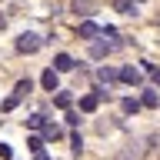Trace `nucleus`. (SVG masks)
<instances>
[{
    "instance_id": "6",
    "label": "nucleus",
    "mask_w": 160,
    "mask_h": 160,
    "mask_svg": "<svg viewBox=\"0 0 160 160\" xmlns=\"http://www.w3.org/2000/svg\"><path fill=\"white\" fill-rule=\"evenodd\" d=\"M70 10H73L77 17H90V13L97 10V3H93V0H70Z\"/></svg>"
},
{
    "instance_id": "23",
    "label": "nucleus",
    "mask_w": 160,
    "mask_h": 160,
    "mask_svg": "<svg viewBox=\"0 0 160 160\" xmlns=\"http://www.w3.org/2000/svg\"><path fill=\"white\" fill-rule=\"evenodd\" d=\"M150 77H153V83L160 87V67H153V70H150Z\"/></svg>"
},
{
    "instance_id": "2",
    "label": "nucleus",
    "mask_w": 160,
    "mask_h": 160,
    "mask_svg": "<svg viewBox=\"0 0 160 160\" xmlns=\"http://www.w3.org/2000/svg\"><path fill=\"white\" fill-rule=\"evenodd\" d=\"M40 47H43V40H40L37 33H30V30L17 37V53H37Z\"/></svg>"
},
{
    "instance_id": "10",
    "label": "nucleus",
    "mask_w": 160,
    "mask_h": 160,
    "mask_svg": "<svg viewBox=\"0 0 160 160\" xmlns=\"http://www.w3.org/2000/svg\"><path fill=\"white\" fill-rule=\"evenodd\" d=\"M113 10L123 13V17H133V13H137V3H133V0H113Z\"/></svg>"
},
{
    "instance_id": "14",
    "label": "nucleus",
    "mask_w": 160,
    "mask_h": 160,
    "mask_svg": "<svg viewBox=\"0 0 160 160\" xmlns=\"http://www.w3.org/2000/svg\"><path fill=\"white\" fill-rule=\"evenodd\" d=\"M60 137H63V130L57 123H43V140H60Z\"/></svg>"
},
{
    "instance_id": "21",
    "label": "nucleus",
    "mask_w": 160,
    "mask_h": 160,
    "mask_svg": "<svg viewBox=\"0 0 160 160\" xmlns=\"http://www.w3.org/2000/svg\"><path fill=\"white\" fill-rule=\"evenodd\" d=\"M0 160H13V147L10 143H0Z\"/></svg>"
},
{
    "instance_id": "20",
    "label": "nucleus",
    "mask_w": 160,
    "mask_h": 160,
    "mask_svg": "<svg viewBox=\"0 0 160 160\" xmlns=\"http://www.w3.org/2000/svg\"><path fill=\"white\" fill-rule=\"evenodd\" d=\"M17 103H20V97L13 93V97H7V100H3V107H0V110H3V113H10V110H17Z\"/></svg>"
},
{
    "instance_id": "15",
    "label": "nucleus",
    "mask_w": 160,
    "mask_h": 160,
    "mask_svg": "<svg viewBox=\"0 0 160 160\" xmlns=\"http://www.w3.org/2000/svg\"><path fill=\"white\" fill-rule=\"evenodd\" d=\"M30 90H33V83H30V80H20L17 87H13V93H17V97L23 100V97H27V93H30Z\"/></svg>"
},
{
    "instance_id": "16",
    "label": "nucleus",
    "mask_w": 160,
    "mask_h": 160,
    "mask_svg": "<svg viewBox=\"0 0 160 160\" xmlns=\"http://www.w3.org/2000/svg\"><path fill=\"white\" fill-rule=\"evenodd\" d=\"M53 103H57V107H63V110H67V107H70V103H73V97H70L67 90H60L57 97H53Z\"/></svg>"
},
{
    "instance_id": "18",
    "label": "nucleus",
    "mask_w": 160,
    "mask_h": 160,
    "mask_svg": "<svg viewBox=\"0 0 160 160\" xmlns=\"http://www.w3.org/2000/svg\"><path fill=\"white\" fill-rule=\"evenodd\" d=\"M43 123H47V120H43V113H33V117L27 120V127H30V130H43Z\"/></svg>"
},
{
    "instance_id": "17",
    "label": "nucleus",
    "mask_w": 160,
    "mask_h": 160,
    "mask_svg": "<svg viewBox=\"0 0 160 160\" xmlns=\"http://www.w3.org/2000/svg\"><path fill=\"white\" fill-rule=\"evenodd\" d=\"M70 150H73V153H80V150H83V137H80L77 130L70 133Z\"/></svg>"
},
{
    "instance_id": "12",
    "label": "nucleus",
    "mask_w": 160,
    "mask_h": 160,
    "mask_svg": "<svg viewBox=\"0 0 160 160\" xmlns=\"http://www.w3.org/2000/svg\"><path fill=\"white\" fill-rule=\"evenodd\" d=\"M140 103H143V107H160V97H157V90H143V97H140Z\"/></svg>"
},
{
    "instance_id": "13",
    "label": "nucleus",
    "mask_w": 160,
    "mask_h": 160,
    "mask_svg": "<svg viewBox=\"0 0 160 160\" xmlns=\"http://www.w3.org/2000/svg\"><path fill=\"white\" fill-rule=\"evenodd\" d=\"M120 107H123V113H137L143 103H140L137 97H123V100H120Z\"/></svg>"
},
{
    "instance_id": "8",
    "label": "nucleus",
    "mask_w": 160,
    "mask_h": 160,
    "mask_svg": "<svg viewBox=\"0 0 160 160\" xmlns=\"http://www.w3.org/2000/svg\"><path fill=\"white\" fill-rule=\"evenodd\" d=\"M40 83H43V90H50V93H53V90L60 87V73H57L53 67H50V70H43V77H40Z\"/></svg>"
},
{
    "instance_id": "1",
    "label": "nucleus",
    "mask_w": 160,
    "mask_h": 160,
    "mask_svg": "<svg viewBox=\"0 0 160 160\" xmlns=\"http://www.w3.org/2000/svg\"><path fill=\"white\" fill-rule=\"evenodd\" d=\"M147 143H150V137H143V140H133L130 147H123L117 153V160H143V153H147Z\"/></svg>"
},
{
    "instance_id": "25",
    "label": "nucleus",
    "mask_w": 160,
    "mask_h": 160,
    "mask_svg": "<svg viewBox=\"0 0 160 160\" xmlns=\"http://www.w3.org/2000/svg\"><path fill=\"white\" fill-rule=\"evenodd\" d=\"M3 27H7V13H0V30H3Z\"/></svg>"
},
{
    "instance_id": "11",
    "label": "nucleus",
    "mask_w": 160,
    "mask_h": 160,
    "mask_svg": "<svg viewBox=\"0 0 160 160\" xmlns=\"http://www.w3.org/2000/svg\"><path fill=\"white\" fill-rule=\"evenodd\" d=\"M97 77H100V80H103V83L110 87L113 80H120V70H113V67H100V70H97Z\"/></svg>"
},
{
    "instance_id": "4",
    "label": "nucleus",
    "mask_w": 160,
    "mask_h": 160,
    "mask_svg": "<svg viewBox=\"0 0 160 160\" xmlns=\"http://www.w3.org/2000/svg\"><path fill=\"white\" fill-rule=\"evenodd\" d=\"M77 33H80V40H97L103 30H100L93 20H87V17H83V20H80V27H77Z\"/></svg>"
},
{
    "instance_id": "7",
    "label": "nucleus",
    "mask_w": 160,
    "mask_h": 160,
    "mask_svg": "<svg viewBox=\"0 0 160 160\" xmlns=\"http://www.w3.org/2000/svg\"><path fill=\"white\" fill-rule=\"evenodd\" d=\"M73 67H77V63H73L70 53H57V57H53V70H57V73H70Z\"/></svg>"
},
{
    "instance_id": "3",
    "label": "nucleus",
    "mask_w": 160,
    "mask_h": 160,
    "mask_svg": "<svg viewBox=\"0 0 160 160\" xmlns=\"http://www.w3.org/2000/svg\"><path fill=\"white\" fill-rule=\"evenodd\" d=\"M120 80H123L127 87H140V83H143V70L140 67H120Z\"/></svg>"
},
{
    "instance_id": "9",
    "label": "nucleus",
    "mask_w": 160,
    "mask_h": 160,
    "mask_svg": "<svg viewBox=\"0 0 160 160\" xmlns=\"http://www.w3.org/2000/svg\"><path fill=\"white\" fill-rule=\"evenodd\" d=\"M97 107H100V93H97V90L87 93V97H80V110H83V113H93Z\"/></svg>"
},
{
    "instance_id": "19",
    "label": "nucleus",
    "mask_w": 160,
    "mask_h": 160,
    "mask_svg": "<svg viewBox=\"0 0 160 160\" xmlns=\"http://www.w3.org/2000/svg\"><path fill=\"white\" fill-rule=\"evenodd\" d=\"M27 150H30V153L43 150V137H27Z\"/></svg>"
},
{
    "instance_id": "24",
    "label": "nucleus",
    "mask_w": 160,
    "mask_h": 160,
    "mask_svg": "<svg viewBox=\"0 0 160 160\" xmlns=\"http://www.w3.org/2000/svg\"><path fill=\"white\" fill-rule=\"evenodd\" d=\"M33 160H50V157L43 153V150H37V153H33Z\"/></svg>"
},
{
    "instance_id": "5",
    "label": "nucleus",
    "mask_w": 160,
    "mask_h": 160,
    "mask_svg": "<svg viewBox=\"0 0 160 160\" xmlns=\"http://www.w3.org/2000/svg\"><path fill=\"white\" fill-rule=\"evenodd\" d=\"M113 47H117V43H103V40H90V57H93V60H107Z\"/></svg>"
},
{
    "instance_id": "22",
    "label": "nucleus",
    "mask_w": 160,
    "mask_h": 160,
    "mask_svg": "<svg viewBox=\"0 0 160 160\" xmlns=\"http://www.w3.org/2000/svg\"><path fill=\"white\" fill-rule=\"evenodd\" d=\"M67 123H70V127H77V123H80V117H77V113H73L70 107H67Z\"/></svg>"
}]
</instances>
